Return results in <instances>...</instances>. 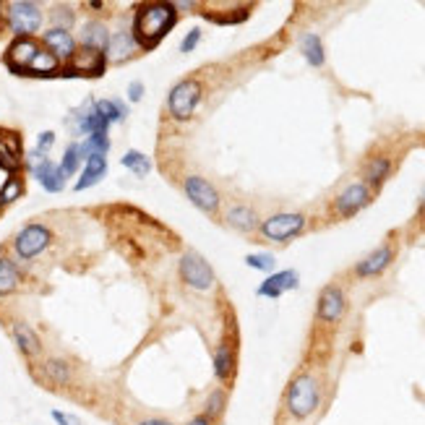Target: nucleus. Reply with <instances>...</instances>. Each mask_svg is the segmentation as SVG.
Segmentation results:
<instances>
[{"label":"nucleus","mask_w":425,"mask_h":425,"mask_svg":"<svg viewBox=\"0 0 425 425\" xmlns=\"http://www.w3.org/2000/svg\"><path fill=\"white\" fill-rule=\"evenodd\" d=\"M52 144H55V133H52V131H45V133H40L37 147L31 149V162L37 165V162H42V159H47V151L52 149Z\"/></svg>","instance_id":"2f4dec72"},{"label":"nucleus","mask_w":425,"mask_h":425,"mask_svg":"<svg viewBox=\"0 0 425 425\" xmlns=\"http://www.w3.org/2000/svg\"><path fill=\"white\" fill-rule=\"evenodd\" d=\"M371 201V188L366 183H352L334 198V211L339 217H352Z\"/></svg>","instance_id":"9d476101"},{"label":"nucleus","mask_w":425,"mask_h":425,"mask_svg":"<svg viewBox=\"0 0 425 425\" xmlns=\"http://www.w3.org/2000/svg\"><path fill=\"white\" fill-rule=\"evenodd\" d=\"M297 271H292V269H287V271H277V274H271V277H267L261 285H258L256 295L261 297H282L285 292H290V290H297Z\"/></svg>","instance_id":"4468645a"},{"label":"nucleus","mask_w":425,"mask_h":425,"mask_svg":"<svg viewBox=\"0 0 425 425\" xmlns=\"http://www.w3.org/2000/svg\"><path fill=\"white\" fill-rule=\"evenodd\" d=\"M178 21V10L172 3H147L136 10L133 19V40L144 50H151L159 45V40L167 34Z\"/></svg>","instance_id":"f257e3e1"},{"label":"nucleus","mask_w":425,"mask_h":425,"mask_svg":"<svg viewBox=\"0 0 425 425\" xmlns=\"http://www.w3.org/2000/svg\"><path fill=\"white\" fill-rule=\"evenodd\" d=\"M50 240H52V232H50L45 225H27V228L16 235L13 248H16L19 258H34L50 246Z\"/></svg>","instance_id":"0eeeda50"},{"label":"nucleus","mask_w":425,"mask_h":425,"mask_svg":"<svg viewBox=\"0 0 425 425\" xmlns=\"http://www.w3.org/2000/svg\"><path fill=\"white\" fill-rule=\"evenodd\" d=\"M94 110H97L107 123H123L126 115H128V112H126V105H123V102H115V99H99V102H94Z\"/></svg>","instance_id":"bb28decb"},{"label":"nucleus","mask_w":425,"mask_h":425,"mask_svg":"<svg viewBox=\"0 0 425 425\" xmlns=\"http://www.w3.org/2000/svg\"><path fill=\"white\" fill-rule=\"evenodd\" d=\"M342 313H345V292L336 285L324 287L318 295V318L327 324H334L342 318Z\"/></svg>","instance_id":"f8f14e48"},{"label":"nucleus","mask_w":425,"mask_h":425,"mask_svg":"<svg viewBox=\"0 0 425 425\" xmlns=\"http://www.w3.org/2000/svg\"><path fill=\"white\" fill-rule=\"evenodd\" d=\"M420 214L425 217V198H423V204H420Z\"/></svg>","instance_id":"79ce46f5"},{"label":"nucleus","mask_w":425,"mask_h":425,"mask_svg":"<svg viewBox=\"0 0 425 425\" xmlns=\"http://www.w3.org/2000/svg\"><path fill=\"white\" fill-rule=\"evenodd\" d=\"M201 97V84L196 79H183L172 87L167 97V110L175 120H188L196 110V102Z\"/></svg>","instance_id":"7ed1b4c3"},{"label":"nucleus","mask_w":425,"mask_h":425,"mask_svg":"<svg viewBox=\"0 0 425 425\" xmlns=\"http://www.w3.org/2000/svg\"><path fill=\"white\" fill-rule=\"evenodd\" d=\"M8 27L16 37H31L42 27V10L37 3L16 0L8 6Z\"/></svg>","instance_id":"20e7f679"},{"label":"nucleus","mask_w":425,"mask_h":425,"mask_svg":"<svg viewBox=\"0 0 425 425\" xmlns=\"http://www.w3.org/2000/svg\"><path fill=\"white\" fill-rule=\"evenodd\" d=\"M389 172H392V159L386 157H376L368 162V170H366V180H368V188L373 186L378 188L386 178H389Z\"/></svg>","instance_id":"a878e982"},{"label":"nucleus","mask_w":425,"mask_h":425,"mask_svg":"<svg viewBox=\"0 0 425 425\" xmlns=\"http://www.w3.org/2000/svg\"><path fill=\"white\" fill-rule=\"evenodd\" d=\"M303 230H306V217L303 214H274V217L264 219L261 235L274 240V243H285L290 237L300 235Z\"/></svg>","instance_id":"423d86ee"},{"label":"nucleus","mask_w":425,"mask_h":425,"mask_svg":"<svg viewBox=\"0 0 425 425\" xmlns=\"http://www.w3.org/2000/svg\"><path fill=\"white\" fill-rule=\"evenodd\" d=\"M81 162H84V157H81L79 144H68L66 154H63V162H60V170H63V175H66V178L76 175V170L81 167Z\"/></svg>","instance_id":"7c9ffc66"},{"label":"nucleus","mask_w":425,"mask_h":425,"mask_svg":"<svg viewBox=\"0 0 425 425\" xmlns=\"http://www.w3.org/2000/svg\"><path fill=\"white\" fill-rule=\"evenodd\" d=\"M105 66H107L105 52L81 47V50H76V55L70 58V70H66L63 76H76V73H84V76H102V73H105Z\"/></svg>","instance_id":"9b49d317"},{"label":"nucleus","mask_w":425,"mask_h":425,"mask_svg":"<svg viewBox=\"0 0 425 425\" xmlns=\"http://www.w3.org/2000/svg\"><path fill=\"white\" fill-rule=\"evenodd\" d=\"M105 172H107V159L105 154H94V157L87 159V167L81 172V178L76 180V191H87L91 186H97L99 180L105 178Z\"/></svg>","instance_id":"a211bd4d"},{"label":"nucleus","mask_w":425,"mask_h":425,"mask_svg":"<svg viewBox=\"0 0 425 425\" xmlns=\"http://www.w3.org/2000/svg\"><path fill=\"white\" fill-rule=\"evenodd\" d=\"M300 47H303V55L306 60L313 66V68H321L324 63H327V52H324V45H321V37L318 34H306L303 40H300Z\"/></svg>","instance_id":"5701e85b"},{"label":"nucleus","mask_w":425,"mask_h":425,"mask_svg":"<svg viewBox=\"0 0 425 425\" xmlns=\"http://www.w3.org/2000/svg\"><path fill=\"white\" fill-rule=\"evenodd\" d=\"M214 373L219 381H230L235 376V352L230 345H219L214 352Z\"/></svg>","instance_id":"412c9836"},{"label":"nucleus","mask_w":425,"mask_h":425,"mask_svg":"<svg viewBox=\"0 0 425 425\" xmlns=\"http://www.w3.org/2000/svg\"><path fill=\"white\" fill-rule=\"evenodd\" d=\"M188 425H209V417H204V415H198V417H193Z\"/></svg>","instance_id":"a19ab883"},{"label":"nucleus","mask_w":425,"mask_h":425,"mask_svg":"<svg viewBox=\"0 0 425 425\" xmlns=\"http://www.w3.org/2000/svg\"><path fill=\"white\" fill-rule=\"evenodd\" d=\"M198 42H201V29H191L188 34H186V40L180 42V52H193V47H196Z\"/></svg>","instance_id":"e433bc0d"},{"label":"nucleus","mask_w":425,"mask_h":425,"mask_svg":"<svg viewBox=\"0 0 425 425\" xmlns=\"http://www.w3.org/2000/svg\"><path fill=\"white\" fill-rule=\"evenodd\" d=\"M0 8H3V3H0ZM0 13H3V10H0Z\"/></svg>","instance_id":"37998d69"},{"label":"nucleus","mask_w":425,"mask_h":425,"mask_svg":"<svg viewBox=\"0 0 425 425\" xmlns=\"http://www.w3.org/2000/svg\"><path fill=\"white\" fill-rule=\"evenodd\" d=\"M45 376L58 386H66L70 381V366L66 360H47L45 363Z\"/></svg>","instance_id":"c756f323"},{"label":"nucleus","mask_w":425,"mask_h":425,"mask_svg":"<svg viewBox=\"0 0 425 425\" xmlns=\"http://www.w3.org/2000/svg\"><path fill=\"white\" fill-rule=\"evenodd\" d=\"M392 258H394V248H392V246L376 248L371 256H366L360 264H357L355 274H357V277H376V274H381V271L392 264Z\"/></svg>","instance_id":"dca6fc26"},{"label":"nucleus","mask_w":425,"mask_h":425,"mask_svg":"<svg viewBox=\"0 0 425 425\" xmlns=\"http://www.w3.org/2000/svg\"><path fill=\"white\" fill-rule=\"evenodd\" d=\"M107 128L110 123L94 110V105H91V110H87V112L79 115V131L87 133V136H107Z\"/></svg>","instance_id":"4be33fe9"},{"label":"nucleus","mask_w":425,"mask_h":425,"mask_svg":"<svg viewBox=\"0 0 425 425\" xmlns=\"http://www.w3.org/2000/svg\"><path fill=\"white\" fill-rule=\"evenodd\" d=\"M107 42H110V31L105 24L99 21H89L84 31H81V45L87 50H97V52H105L107 50Z\"/></svg>","instance_id":"6ab92c4d"},{"label":"nucleus","mask_w":425,"mask_h":425,"mask_svg":"<svg viewBox=\"0 0 425 425\" xmlns=\"http://www.w3.org/2000/svg\"><path fill=\"white\" fill-rule=\"evenodd\" d=\"M21 282V274L10 258H0V295H10Z\"/></svg>","instance_id":"393cba45"},{"label":"nucleus","mask_w":425,"mask_h":425,"mask_svg":"<svg viewBox=\"0 0 425 425\" xmlns=\"http://www.w3.org/2000/svg\"><path fill=\"white\" fill-rule=\"evenodd\" d=\"M52 420L58 425H81L76 415H66V412H60V410H52Z\"/></svg>","instance_id":"4c0bfd02"},{"label":"nucleus","mask_w":425,"mask_h":425,"mask_svg":"<svg viewBox=\"0 0 425 425\" xmlns=\"http://www.w3.org/2000/svg\"><path fill=\"white\" fill-rule=\"evenodd\" d=\"M42 42L58 60H70L76 55V40L66 27H52L50 31L42 34Z\"/></svg>","instance_id":"ddd939ff"},{"label":"nucleus","mask_w":425,"mask_h":425,"mask_svg":"<svg viewBox=\"0 0 425 425\" xmlns=\"http://www.w3.org/2000/svg\"><path fill=\"white\" fill-rule=\"evenodd\" d=\"M228 222L235 230H243V232H251V230L258 228V217L253 209L248 207H232L228 211Z\"/></svg>","instance_id":"b1692460"},{"label":"nucleus","mask_w":425,"mask_h":425,"mask_svg":"<svg viewBox=\"0 0 425 425\" xmlns=\"http://www.w3.org/2000/svg\"><path fill=\"white\" fill-rule=\"evenodd\" d=\"M13 339H16V345H19V350L24 352V355H40V336L34 334V329L29 327V324H13Z\"/></svg>","instance_id":"aec40b11"},{"label":"nucleus","mask_w":425,"mask_h":425,"mask_svg":"<svg viewBox=\"0 0 425 425\" xmlns=\"http://www.w3.org/2000/svg\"><path fill=\"white\" fill-rule=\"evenodd\" d=\"M222 405H225V392H222V389L211 392V396H209L207 402V415L204 417H217L219 412H222Z\"/></svg>","instance_id":"f704fd0d"},{"label":"nucleus","mask_w":425,"mask_h":425,"mask_svg":"<svg viewBox=\"0 0 425 425\" xmlns=\"http://www.w3.org/2000/svg\"><path fill=\"white\" fill-rule=\"evenodd\" d=\"M139 425H172L170 420H159V417H151V420H141Z\"/></svg>","instance_id":"ea45409f"},{"label":"nucleus","mask_w":425,"mask_h":425,"mask_svg":"<svg viewBox=\"0 0 425 425\" xmlns=\"http://www.w3.org/2000/svg\"><path fill=\"white\" fill-rule=\"evenodd\" d=\"M40 45L31 40V37H16V40L8 45V52H6V66L8 70L19 73V76H27L29 73V66L34 63L37 52H40Z\"/></svg>","instance_id":"6e6552de"},{"label":"nucleus","mask_w":425,"mask_h":425,"mask_svg":"<svg viewBox=\"0 0 425 425\" xmlns=\"http://www.w3.org/2000/svg\"><path fill=\"white\" fill-rule=\"evenodd\" d=\"M318 402H321V389L311 373H300L287 389V412L295 420H306L313 415L318 410Z\"/></svg>","instance_id":"f03ea898"},{"label":"nucleus","mask_w":425,"mask_h":425,"mask_svg":"<svg viewBox=\"0 0 425 425\" xmlns=\"http://www.w3.org/2000/svg\"><path fill=\"white\" fill-rule=\"evenodd\" d=\"M0 167L8 170V172H13V170L19 167V159H16V154L6 147V141H0Z\"/></svg>","instance_id":"c9c22d12"},{"label":"nucleus","mask_w":425,"mask_h":425,"mask_svg":"<svg viewBox=\"0 0 425 425\" xmlns=\"http://www.w3.org/2000/svg\"><path fill=\"white\" fill-rule=\"evenodd\" d=\"M58 63L60 60L55 58L52 52L40 50V52H37V58H34V63L29 66V73L31 76H52V73L58 70Z\"/></svg>","instance_id":"c85d7f7f"},{"label":"nucleus","mask_w":425,"mask_h":425,"mask_svg":"<svg viewBox=\"0 0 425 425\" xmlns=\"http://www.w3.org/2000/svg\"><path fill=\"white\" fill-rule=\"evenodd\" d=\"M136 50H139V45L133 40V34H128V31H118V34L110 37L107 50H105V58L112 60V63H123V60H128Z\"/></svg>","instance_id":"f3484780"},{"label":"nucleus","mask_w":425,"mask_h":425,"mask_svg":"<svg viewBox=\"0 0 425 425\" xmlns=\"http://www.w3.org/2000/svg\"><path fill=\"white\" fill-rule=\"evenodd\" d=\"M180 277L193 290H209L214 285V269L209 267V261H204L198 253L188 251V253L180 256Z\"/></svg>","instance_id":"39448f33"},{"label":"nucleus","mask_w":425,"mask_h":425,"mask_svg":"<svg viewBox=\"0 0 425 425\" xmlns=\"http://www.w3.org/2000/svg\"><path fill=\"white\" fill-rule=\"evenodd\" d=\"M21 196V180L19 178H8L6 186L0 188V207H6L10 201H16Z\"/></svg>","instance_id":"72a5a7b5"},{"label":"nucleus","mask_w":425,"mask_h":425,"mask_svg":"<svg viewBox=\"0 0 425 425\" xmlns=\"http://www.w3.org/2000/svg\"><path fill=\"white\" fill-rule=\"evenodd\" d=\"M31 172H34V178L40 180V186L47 193H60L66 188V175H63L60 165H55L52 159H42L37 165H31Z\"/></svg>","instance_id":"2eb2a0df"},{"label":"nucleus","mask_w":425,"mask_h":425,"mask_svg":"<svg viewBox=\"0 0 425 425\" xmlns=\"http://www.w3.org/2000/svg\"><path fill=\"white\" fill-rule=\"evenodd\" d=\"M246 264L251 269H256V271H271V269L277 267V258L271 256V253H248Z\"/></svg>","instance_id":"473e14b6"},{"label":"nucleus","mask_w":425,"mask_h":425,"mask_svg":"<svg viewBox=\"0 0 425 425\" xmlns=\"http://www.w3.org/2000/svg\"><path fill=\"white\" fill-rule=\"evenodd\" d=\"M144 97V84L141 81H131L128 84V99L131 102H139Z\"/></svg>","instance_id":"58836bf2"},{"label":"nucleus","mask_w":425,"mask_h":425,"mask_svg":"<svg viewBox=\"0 0 425 425\" xmlns=\"http://www.w3.org/2000/svg\"><path fill=\"white\" fill-rule=\"evenodd\" d=\"M120 162H123V167L131 170L136 178H147L149 170H151V162H149V157H144V154H141V151H136V149L126 151Z\"/></svg>","instance_id":"cd10ccee"},{"label":"nucleus","mask_w":425,"mask_h":425,"mask_svg":"<svg viewBox=\"0 0 425 425\" xmlns=\"http://www.w3.org/2000/svg\"><path fill=\"white\" fill-rule=\"evenodd\" d=\"M183 188H186V196L193 201V207H198L201 211H207V214L217 211L219 193L207 178H201V175H188L186 183H183Z\"/></svg>","instance_id":"1a4fd4ad"}]
</instances>
